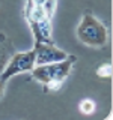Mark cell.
<instances>
[{
	"label": "cell",
	"mask_w": 113,
	"mask_h": 120,
	"mask_svg": "<svg viewBox=\"0 0 113 120\" xmlns=\"http://www.w3.org/2000/svg\"><path fill=\"white\" fill-rule=\"evenodd\" d=\"M62 82L63 81H48V82H45V84H42L44 92H56V90H59L62 87Z\"/></svg>",
	"instance_id": "obj_10"
},
{
	"label": "cell",
	"mask_w": 113,
	"mask_h": 120,
	"mask_svg": "<svg viewBox=\"0 0 113 120\" xmlns=\"http://www.w3.org/2000/svg\"><path fill=\"white\" fill-rule=\"evenodd\" d=\"M97 75L101 78H107L112 75V63L110 62H105L103 65H100L97 68Z\"/></svg>",
	"instance_id": "obj_7"
},
{
	"label": "cell",
	"mask_w": 113,
	"mask_h": 120,
	"mask_svg": "<svg viewBox=\"0 0 113 120\" xmlns=\"http://www.w3.org/2000/svg\"><path fill=\"white\" fill-rule=\"evenodd\" d=\"M80 111L83 114H92V112L95 111V104L90 99H83L80 102Z\"/></svg>",
	"instance_id": "obj_8"
},
{
	"label": "cell",
	"mask_w": 113,
	"mask_h": 120,
	"mask_svg": "<svg viewBox=\"0 0 113 120\" xmlns=\"http://www.w3.org/2000/svg\"><path fill=\"white\" fill-rule=\"evenodd\" d=\"M35 68V51L29 50V51H20V52H14L8 60L5 69L0 74V80L3 82H6L8 80H11L12 77L23 72H30Z\"/></svg>",
	"instance_id": "obj_3"
},
{
	"label": "cell",
	"mask_w": 113,
	"mask_h": 120,
	"mask_svg": "<svg viewBox=\"0 0 113 120\" xmlns=\"http://www.w3.org/2000/svg\"><path fill=\"white\" fill-rule=\"evenodd\" d=\"M5 86H6V82H3L0 80V99L3 98V95H5Z\"/></svg>",
	"instance_id": "obj_11"
},
{
	"label": "cell",
	"mask_w": 113,
	"mask_h": 120,
	"mask_svg": "<svg viewBox=\"0 0 113 120\" xmlns=\"http://www.w3.org/2000/svg\"><path fill=\"white\" fill-rule=\"evenodd\" d=\"M77 57L73 54H68L66 59L59 60L53 63H45V65H35L30 74L32 78L39 81L41 84H45L48 81H65L66 77L69 75Z\"/></svg>",
	"instance_id": "obj_2"
},
{
	"label": "cell",
	"mask_w": 113,
	"mask_h": 120,
	"mask_svg": "<svg viewBox=\"0 0 113 120\" xmlns=\"http://www.w3.org/2000/svg\"><path fill=\"white\" fill-rule=\"evenodd\" d=\"M14 54V47H12V42L9 41V38L3 33H0V74L2 71L5 69L9 57Z\"/></svg>",
	"instance_id": "obj_6"
},
{
	"label": "cell",
	"mask_w": 113,
	"mask_h": 120,
	"mask_svg": "<svg viewBox=\"0 0 113 120\" xmlns=\"http://www.w3.org/2000/svg\"><path fill=\"white\" fill-rule=\"evenodd\" d=\"M33 51H35V65L53 63L68 57L66 52L56 47L54 42H35Z\"/></svg>",
	"instance_id": "obj_4"
},
{
	"label": "cell",
	"mask_w": 113,
	"mask_h": 120,
	"mask_svg": "<svg viewBox=\"0 0 113 120\" xmlns=\"http://www.w3.org/2000/svg\"><path fill=\"white\" fill-rule=\"evenodd\" d=\"M77 38L80 42H83L88 47L100 48L107 44L109 35H107V29L103 22L97 20L90 11H86L77 27Z\"/></svg>",
	"instance_id": "obj_1"
},
{
	"label": "cell",
	"mask_w": 113,
	"mask_h": 120,
	"mask_svg": "<svg viewBox=\"0 0 113 120\" xmlns=\"http://www.w3.org/2000/svg\"><path fill=\"white\" fill-rule=\"evenodd\" d=\"M56 6H57V0H45L44 5H42L44 11L47 12V15L51 18V20H53V15L56 12Z\"/></svg>",
	"instance_id": "obj_9"
},
{
	"label": "cell",
	"mask_w": 113,
	"mask_h": 120,
	"mask_svg": "<svg viewBox=\"0 0 113 120\" xmlns=\"http://www.w3.org/2000/svg\"><path fill=\"white\" fill-rule=\"evenodd\" d=\"M30 30L35 42H53L51 36V20H42L36 22H30Z\"/></svg>",
	"instance_id": "obj_5"
}]
</instances>
